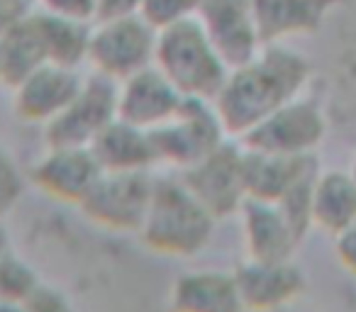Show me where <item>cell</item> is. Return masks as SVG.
I'll return each mask as SVG.
<instances>
[{
    "label": "cell",
    "mask_w": 356,
    "mask_h": 312,
    "mask_svg": "<svg viewBox=\"0 0 356 312\" xmlns=\"http://www.w3.org/2000/svg\"><path fill=\"white\" fill-rule=\"evenodd\" d=\"M118 117V83L100 74L83 79L76 98L44 129L47 147H90Z\"/></svg>",
    "instance_id": "9c48e42d"
},
{
    "label": "cell",
    "mask_w": 356,
    "mask_h": 312,
    "mask_svg": "<svg viewBox=\"0 0 356 312\" xmlns=\"http://www.w3.org/2000/svg\"><path fill=\"white\" fill-rule=\"evenodd\" d=\"M229 134L215 110L213 100L184 98L181 108L161 127L152 129L156 164L186 171L213 154Z\"/></svg>",
    "instance_id": "277c9868"
},
{
    "label": "cell",
    "mask_w": 356,
    "mask_h": 312,
    "mask_svg": "<svg viewBox=\"0 0 356 312\" xmlns=\"http://www.w3.org/2000/svg\"><path fill=\"white\" fill-rule=\"evenodd\" d=\"M37 20L44 37L47 61L49 64L69 66V69H81L88 64V44H90V27L86 22H71L61 17H51L44 13L35 10Z\"/></svg>",
    "instance_id": "7402d4cb"
},
{
    "label": "cell",
    "mask_w": 356,
    "mask_h": 312,
    "mask_svg": "<svg viewBox=\"0 0 356 312\" xmlns=\"http://www.w3.org/2000/svg\"><path fill=\"white\" fill-rule=\"evenodd\" d=\"M44 286L40 271L20 254L10 252L0 258V300L30 302L35 293Z\"/></svg>",
    "instance_id": "603a6c76"
},
{
    "label": "cell",
    "mask_w": 356,
    "mask_h": 312,
    "mask_svg": "<svg viewBox=\"0 0 356 312\" xmlns=\"http://www.w3.org/2000/svg\"><path fill=\"white\" fill-rule=\"evenodd\" d=\"M103 171H152L156 166L152 132L115 117L90 144Z\"/></svg>",
    "instance_id": "d6986e66"
},
{
    "label": "cell",
    "mask_w": 356,
    "mask_h": 312,
    "mask_svg": "<svg viewBox=\"0 0 356 312\" xmlns=\"http://www.w3.org/2000/svg\"><path fill=\"white\" fill-rule=\"evenodd\" d=\"M27 307H30V312H76L69 297L61 290H56V288L47 286V283L35 293V297L27 302Z\"/></svg>",
    "instance_id": "4316f807"
},
{
    "label": "cell",
    "mask_w": 356,
    "mask_h": 312,
    "mask_svg": "<svg viewBox=\"0 0 356 312\" xmlns=\"http://www.w3.org/2000/svg\"><path fill=\"white\" fill-rule=\"evenodd\" d=\"M215 222L218 220L186 188L181 176H159L137 234L144 247L159 256L188 258L210 244Z\"/></svg>",
    "instance_id": "7a4b0ae2"
},
{
    "label": "cell",
    "mask_w": 356,
    "mask_h": 312,
    "mask_svg": "<svg viewBox=\"0 0 356 312\" xmlns=\"http://www.w3.org/2000/svg\"><path fill=\"white\" fill-rule=\"evenodd\" d=\"M100 174L103 169L90 147H47V151L32 164L27 179L47 198L79 208Z\"/></svg>",
    "instance_id": "8fae6325"
},
{
    "label": "cell",
    "mask_w": 356,
    "mask_h": 312,
    "mask_svg": "<svg viewBox=\"0 0 356 312\" xmlns=\"http://www.w3.org/2000/svg\"><path fill=\"white\" fill-rule=\"evenodd\" d=\"M178 176L215 220L239 215L242 205L247 203L244 147L239 139L229 137L198 164L178 171Z\"/></svg>",
    "instance_id": "ba28073f"
},
{
    "label": "cell",
    "mask_w": 356,
    "mask_h": 312,
    "mask_svg": "<svg viewBox=\"0 0 356 312\" xmlns=\"http://www.w3.org/2000/svg\"><path fill=\"white\" fill-rule=\"evenodd\" d=\"M334 254L339 266L356 278V224L334 237Z\"/></svg>",
    "instance_id": "83f0119b"
},
{
    "label": "cell",
    "mask_w": 356,
    "mask_h": 312,
    "mask_svg": "<svg viewBox=\"0 0 356 312\" xmlns=\"http://www.w3.org/2000/svg\"><path fill=\"white\" fill-rule=\"evenodd\" d=\"M312 64L288 44H266L252 61L227 74L213 105L232 139H242L264 117L307 90Z\"/></svg>",
    "instance_id": "6da1fadb"
},
{
    "label": "cell",
    "mask_w": 356,
    "mask_h": 312,
    "mask_svg": "<svg viewBox=\"0 0 356 312\" xmlns=\"http://www.w3.org/2000/svg\"><path fill=\"white\" fill-rule=\"evenodd\" d=\"M351 176H354V179H356V154H354V159H351Z\"/></svg>",
    "instance_id": "1f68e13d"
},
{
    "label": "cell",
    "mask_w": 356,
    "mask_h": 312,
    "mask_svg": "<svg viewBox=\"0 0 356 312\" xmlns=\"http://www.w3.org/2000/svg\"><path fill=\"white\" fill-rule=\"evenodd\" d=\"M27 188V176L8 149L0 147V222L20 205Z\"/></svg>",
    "instance_id": "d4e9b609"
},
{
    "label": "cell",
    "mask_w": 356,
    "mask_h": 312,
    "mask_svg": "<svg viewBox=\"0 0 356 312\" xmlns=\"http://www.w3.org/2000/svg\"><path fill=\"white\" fill-rule=\"evenodd\" d=\"M83 79L79 69L47 61L13 88V113L25 124L47 127L76 98Z\"/></svg>",
    "instance_id": "4fadbf2b"
},
{
    "label": "cell",
    "mask_w": 356,
    "mask_h": 312,
    "mask_svg": "<svg viewBox=\"0 0 356 312\" xmlns=\"http://www.w3.org/2000/svg\"><path fill=\"white\" fill-rule=\"evenodd\" d=\"M203 0H139V15L156 32L198 17Z\"/></svg>",
    "instance_id": "cb8c5ba5"
},
{
    "label": "cell",
    "mask_w": 356,
    "mask_h": 312,
    "mask_svg": "<svg viewBox=\"0 0 356 312\" xmlns=\"http://www.w3.org/2000/svg\"><path fill=\"white\" fill-rule=\"evenodd\" d=\"M42 64H47V49L37 13L0 32V85L15 88Z\"/></svg>",
    "instance_id": "44dd1931"
},
{
    "label": "cell",
    "mask_w": 356,
    "mask_h": 312,
    "mask_svg": "<svg viewBox=\"0 0 356 312\" xmlns=\"http://www.w3.org/2000/svg\"><path fill=\"white\" fill-rule=\"evenodd\" d=\"M154 66L184 98L198 100H215L229 74L198 17L159 32Z\"/></svg>",
    "instance_id": "3957f363"
},
{
    "label": "cell",
    "mask_w": 356,
    "mask_h": 312,
    "mask_svg": "<svg viewBox=\"0 0 356 312\" xmlns=\"http://www.w3.org/2000/svg\"><path fill=\"white\" fill-rule=\"evenodd\" d=\"M239 217H242L247 258L286 261V258H293L296 249L300 247V232L293 227V222L278 203L247 198V203L239 210Z\"/></svg>",
    "instance_id": "9a60e30c"
},
{
    "label": "cell",
    "mask_w": 356,
    "mask_h": 312,
    "mask_svg": "<svg viewBox=\"0 0 356 312\" xmlns=\"http://www.w3.org/2000/svg\"><path fill=\"white\" fill-rule=\"evenodd\" d=\"M327 115L322 105L310 95L288 100L257 127H252L239 142L247 149L283 156H310L322 147L327 137Z\"/></svg>",
    "instance_id": "8992f818"
},
{
    "label": "cell",
    "mask_w": 356,
    "mask_h": 312,
    "mask_svg": "<svg viewBox=\"0 0 356 312\" xmlns=\"http://www.w3.org/2000/svg\"><path fill=\"white\" fill-rule=\"evenodd\" d=\"M281 312H288V310H281Z\"/></svg>",
    "instance_id": "d6a6232c"
},
{
    "label": "cell",
    "mask_w": 356,
    "mask_h": 312,
    "mask_svg": "<svg viewBox=\"0 0 356 312\" xmlns=\"http://www.w3.org/2000/svg\"><path fill=\"white\" fill-rule=\"evenodd\" d=\"M244 147V144H242ZM320 171L315 154L310 156H283V154L254 151L244 147V179L247 198L281 203L296 186Z\"/></svg>",
    "instance_id": "e0dca14e"
},
{
    "label": "cell",
    "mask_w": 356,
    "mask_h": 312,
    "mask_svg": "<svg viewBox=\"0 0 356 312\" xmlns=\"http://www.w3.org/2000/svg\"><path fill=\"white\" fill-rule=\"evenodd\" d=\"M168 312H247L234 271L195 268L171 283Z\"/></svg>",
    "instance_id": "ac0fdd59"
},
{
    "label": "cell",
    "mask_w": 356,
    "mask_h": 312,
    "mask_svg": "<svg viewBox=\"0 0 356 312\" xmlns=\"http://www.w3.org/2000/svg\"><path fill=\"white\" fill-rule=\"evenodd\" d=\"M181 103L184 95L156 66H149L118 83V117L147 132L171 120Z\"/></svg>",
    "instance_id": "5bb4252c"
},
{
    "label": "cell",
    "mask_w": 356,
    "mask_h": 312,
    "mask_svg": "<svg viewBox=\"0 0 356 312\" xmlns=\"http://www.w3.org/2000/svg\"><path fill=\"white\" fill-rule=\"evenodd\" d=\"M0 312H30L27 302H8V300H0Z\"/></svg>",
    "instance_id": "f546056e"
},
{
    "label": "cell",
    "mask_w": 356,
    "mask_h": 312,
    "mask_svg": "<svg viewBox=\"0 0 356 312\" xmlns=\"http://www.w3.org/2000/svg\"><path fill=\"white\" fill-rule=\"evenodd\" d=\"M134 13H139V0H98V20L134 15Z\"/></svg>",
    "instance_id": "f1b7e54d"
},
{
    "label": "cell",
    "mask_w": 356,
    "mask_h": 312,
    "mask_svg": "<svg viewBox=\"0 0 356 312\" xmlns=\"http://www.w3.org/2000/svg\"><path fill=\"white\" fill-rule=\"evenodd\" d=\"M8 252H10V242H8V234H6V229L0 227V258L6 256Z\"/></svg>",
    "instance_id": "4dcf8cb0"
},
{
    "label": "cell",
    "mask_w": 356,
    "mask_h": 312,
    "mask_svg": "<svg viewBox=\"0 0 356 312\" xmlns=\"http://www.w3.org/2000/svg\"><path fill=\"white\" fill-rule=\"evenodd\" d=\"M198 22L229 71L252 61L266 47L259 32L254 0H203Z\"/></svg>",
    "instance_id": "30bf717a"
},
{
    "label": "cell",
    "mask_w": 356,
    "mask_h": 312,
    "mask_svg": "<svg viewBox=\"0 0 356 312\" xmlns=\"http://www.w3.org/2000/svg\"><path fill=\"white\" fill-rule=\"evenodd\" d=\"M344 0H254L264 44H288L322 30Z\"/></svg>",
    "instance_id": "2e32d148"
},
{
    "label": "cell",
    "mask_w": 356,
    "mask_h": 312,
    "mask_svg": "<svg viewBox=\"0 0 356 312\" xmlns=\"http://www.w3.org/2000/svg\"><path fill=\"white\" fill-rule=\"evenodd\" d=\"M234 278L247 312L288 310L307 288L305 273L293 258L286 261L244 258L234 268Z\"/></svg>",
    "instance_id": "7c38bea8"
},
{
    "label": "cell",
    "mask_w": 356,
    "mask_h": 312,
    "mask_svg": "<svg viewBox=\"0 0 356 312\" xmlns=\"http://www.w3.org/2000/svg\"><path fill=\"white\" fill-rule=\"evenodd\" d=\"M159 32L139 13L98 20L90 27L88 66L93 74L120 81L154 66Z\"/></svg>",
    "instance_id": "5b68a950"
},
{
    "label": "cell",
    "mask_w": 356,
    "mask_h": 312,
    "mask_svg": "<svg viewBox=\"0 0 356 312\" xmlns=\"http://www.w3.org/2000/svg\"><path fill=\"white\" fill-rule=\"evenodd\" d=\"M154 179L152 171H103L79 210L103 229L137 234L147 217Z\"/></svg>",
    "instance_id": "52a82bcc"
},
{
    "label": "cell",
    "mask_w": 356,
    "mask_h": 312,
    "mask_svg": "<svg viewBox=\"0 0 356 312\" xmlns=\"http://www.w3.org/2000/svg\"><path fill=\"white\" fill-rule=\"evenodd\" d=\"M35 10L61 20L93 25L98 20V0H35Z\"/></svg>",
    "instance_id": "484cf974"
},
{
    "label": "cell",
    "mask_w": 356,
    "mask_h": 312,
    "mask_svg": "<svg viewBox=\"0 0 356 312\" xmlns=\"http://www.w3.org/2000/svg\"><path fill=\"white\" fill-rule=\"evenodd\" d=\"M356 224V179L351 171H320L312 188V227L337 237Z\"/></svg>",
    "instance_id": "ffe728a7"
}]
</instances>
